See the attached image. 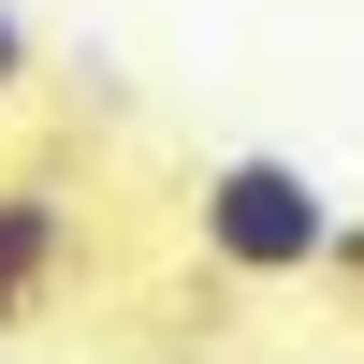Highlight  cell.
Here are the masks:
<instances>
[{
	"instance_id": "3",
	"label": "cell",
	"mask_w": 364,
	"mask_h": 364,
	"mask_svg": "<svg viewBox=\"0 0 364 364\" xmlns=\"http://www.w3.org/2000/svg\"><path fill=\"white\" fill-rule=\"evenodd\" d=\"M29 73H44V44H29V15L0 0V102H29Z\"/></svg>"
},
{
	"instance_id": "1",
	"label": "cell",
	"mask_w": 364,
	"mask_h": 364,
	"mask_svg": "<svg viewBox=\"0 0 364 364\" xmlns=\"http://www.w3.org/2000/svg\"><path fill=\"white\" fill-rule=\"evenodd\" d=\"M321 233H336V190H321L306 161H277V146H233V161H204V190H190V248L219 262L233 291L321 277Z\"/></svg>"
},
{
	"instance_id": "4",
	"label": "cell",
	"mask_w": 364,
	"mask_h": 364,
	"mask_svg": "<svg viewBox=\"0 0 364 364\" xmlns=\"http://www.w3.org/2000/svg\"><path fill=\"white\" fill-rule=\"evenodd\" d=\"M321 277H336L350 306H364V219H350V204H336V233H321Z\"/></svg>"
},
{
	"instance_id": "2",
	"label": "cell",
	"mask_w": 364,
	"mask_h": 364,
	"mask_svg": "<svg viewBox=\"0 0 364 364\" xmlns=\"http://www.w3.org/2000/svg\"><path fill=\"white\" fill-rule=\"evenodd\" d=\"M58 277H73V204H58V175H0V336H15Z\"/></svg>"
}]
</instances>
